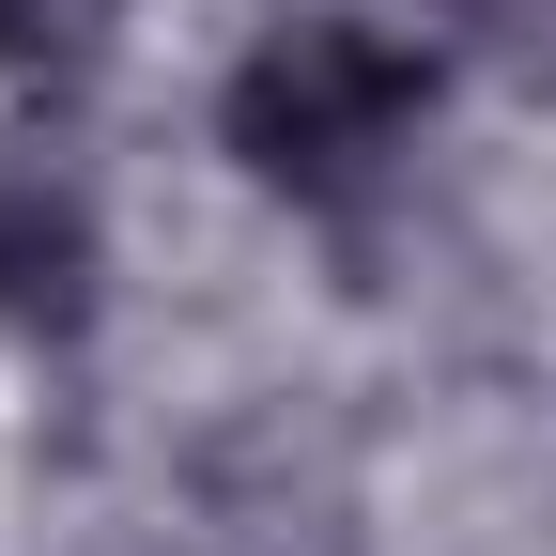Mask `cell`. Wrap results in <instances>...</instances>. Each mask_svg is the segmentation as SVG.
Here are the masks:
<instances>
[{
    "label": "cell",
    "mask_w": 556,
    "mask_h": 556,
    "mask_svg": "<svg viewBox=\"0 0 556 556\" xmlns=\"http://www.w3.org/2000/svg\"><path fill=\"white\" fill-rule=\"evenodd\" d=\"M433 16H448V31H495V16H510V0H433Z\"/></svg>",
    "instance_id": "obj_5"
},
{
    "label": "cell",
    "mask_w": 556,
    "mask_h": 556,
    "mask_svg": "<svg viewBox=\"0 0 556 556\" xmlns=\"http://www.w3.org/2000/svg\"><path fill=\"white\" fill-rule=\"evenodd\" d=\"M479 47H495V62H510V78H526V93L556 109V0H510V16H495V31H479Z\"/></svg>",
    "instance_id": "obj_4"
},
{
    "label": "cell",
    "mask_w": 556,
    "mask_h": 556,
    "mask_svg": "<svg viewBox=\"0 0 556 556\" xmlns=\"http://www.w3.org/2000/svg\"><path fill=\"white\" fill-rule=\"evenodd\" d=\"M417 124H433V62L402 31H371V16H278L217 93V139L248 155V186L325 201V217L371 201L417 155Z\"/></svg>",
    "instance_id": "obj_1"
},
{
    "label": "cell",
    "mask_w": 556,
    "mask_h": 556,
    "mask_svg": "<svg viewBox=\"0 0 556 556\" xmlns=\"http://www.w3.org/2000/svg\"><path fill=\"white\" fill-rule=\"evenodd\" d=\"M0 309L16 325H78L93 309V217H78V186L47 155L0 170Z\"/></svg>",
    "instance_id": "obj_2"
},
{
    "label": "cell",
    "mask_w": 556,
    "mask_h": 556,
    "mask_svg": "<svg viewBox=\"0 0 556 556\" xmlns=\"http://www.w3.org/2000/svg\"><path fill=\"white\" fill-rule=\"evenodd\" d=\"M109 16H124V0H0V93L78 109L109 78Z\"/></svg>",
    "instance_id": "obj_3"
}]
</instances>
